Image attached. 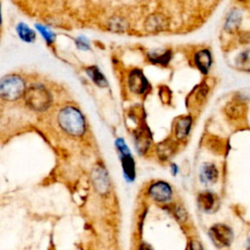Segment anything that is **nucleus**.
<instances>
[{"instance_id":"nucleus-3","label":"nucleus","mask_w":250,"mask_h":250,"mask_svg":"<svg viewBox=\"0 0 250 250\" xmlns=\"http://www.w3.org/2000/svg\"><path fill=\"white\" fill-rule=\"evenodd\" d=\"M26 81L21 74L9 73L0 78V100L16 102L23 97Z\"/></svg>"},{"instance_id":"nucleus-20","label":"nucleus","mask_w":250,"mask_h":250,"mask_svg":"<svg viewBox=\"0 0 250 250\" xmlns=\"http://www.w3.org/2000/svg\"><path fill=\"white\" fill-rule=\"evenodd\" d=\"M236 66L244 71H250V50H246L238 54L235 59Z\"/></svg>"},{"instance_id":"nucleus-13","label":"nucleus","mask_w":250,"mask_h":250,"mask_svg":"<svg viewBox=\"0 0 250 250\" xmlns=\"http://www.w3.org/2000/svg\"><path fill=\"white\" fill-rule=\"evenodd\" d=\"M16 32L19 38L27 44L33 43L36 40V32L34 29L23 21H21L16 25Z\"/></svg>"},{"instance_id":"nucleus-4","label":"nucleus","mask_w":250,"mask_h":250,"mask_svg":"<svg viewBox=\"0 0 250 250\" xmlns=\"http://www.w3.org/2000/svg\"><path fill=\"white\" fill-rule=\"evenodd\" d=\"M146 195L151 201L157 204H169L174 197V189L168 182L156 180L147 186Z\"/></svg>"},{"instance_id":"nucleus-14","label":"nucleus","mask_w":250,"mask_h":250,"mask_svg":"<svg viewBox=\"0 0 250 250\" xmlns=\"http://www.w3.org/2000/svg\"><path fill=\"white\" fill-rule=\"evenodd\" d=\"M88 77L92 80V82L97 85L100 88H105L107 87L108 83L107 80L105 78V76L104 75V73L100 70V68L97 65H90L88 67H86L85 69Z\"/></svg>"},{"instance_id":"nucleus-12","label":"nucleus","mask_w":250,"mask_h":250,"mask_svg":"<svg viewBox=\"0 0 250 250\" xmlns=\"http://www.w3.org/2000/svg\"><path fill=\"white\" fill-rule=\"evenodd\" d=\"M194 63L197 66V68L203 73L206 74L212 64V56L209 50L204 49V50H200L198 51L195 55H194Z\"/></svg>"},{"instance_id":"nucleus-10","label":"nucleus","mask_w":250,"mask_h":250,"mask_svg":"<svg viewBox=\"0 0 250 250\" xmlns=\"http://www.w3.org/2000/svg\"><path fill=\"white\" fill-rule=\"evenodd\" d=\"M220 172L213 162H204L199 170V180L205 187H210L219 181Z\"/></svg>"},{"instance_id":"nucleus-5","label":"nucleus","mask_w":250,"mask_h":250,"mask_svg":"<svg viewBox=\"0 0 250 250\" xmlns=\"http://www.w3.org/2000/svg\"><path fill=\"white\" fill-rule=\"evenodd\" d=\"M115 146L119 154L120 163L123 171V176L128 183H132L136 179V162L130 152L126 143L119 138L115 141Z\"/></svg>"},{"instance_id":"nucleus-1","label":"nucleus","mask_w":250,"mask_h":250,"mask_svg":"<svg viewBox=\"0 0 250 250\" xmlns=\"http://www.w3.org/2000/svg\"><path fill=\"white\" fill-rule=\"evenodd\" d=\"M59 127L68 136L81 137L86 131V120L83 113L74 105H64L57 116Z\"/></svg>"},{"instance_id":"nucleus-11","label":"nucleus","mask_w":250,"mask_h":250,"mask_svg":"<svg viewBox=\"0 0 250 250\" xmlns=\"http://www.w3.org/2000/svg\"><path fill=\"white\" fill-rule=\"evenodd\" d=\"M192 124V118L189 115L182 116L177 119L175 123V137L179 141L185 140L191 129Z\"/></svg>"},{"instance_id":"nucleus-25","label":"nucleus","mask_w":250,"mask_h":250,"mask_svg":"<svg viewBox=\"0 0 250 250\" xmlns=\"http://www.w3.org/2000/svg\"><path fill=\"white\" fill-rule=\"evenodd\" d=\"M138 250H153V248L149 243L146 241H141L138 245Z\"/></svg>"},{"instance_id":"nucleus-22","label":"nucleus","mask_w":250,"mask_h":250,"mask_svg":"<svg viewBox=\"0 0 250 250\" xmlns=\"http://www.w3.org/2000/svg\"><path fill=\"white\" fill-rule=\"evenodd\" d=\"M164 25H165V20L161 16H159V15L151 16L146 21V28L149 31L160 30V29H162L164 27Z\"/></svg>"},{"instance_id":"nucleus-8","label":"nucleus","mask_w":250,"mask_h":250,"mask_svg":"<svg viewBox=\"0 0 250 250\" xmlns=\"http://www.w3.org/2000/svg\"><path fill=\"white\" fill-rule=\"evenodd\" d=\"M128 86L131 92L142 95L145 94L149 87L148 81L141 69L135 68L128 75Z\"/></svg>"},{"instance_id":"nucleus-19","label":"nucleus","mask_w":250,"mask_h":250,"mask_svg":"<svg viewBox=\"0 0 250 250\" xmlns=\"http://www.w3.org/2000/svg\"><path fill=\"white\" fill-rule=\"evenodd\" d=\"M35 28L36 30L40 33L42 38L45 40L46 44L52 45L56 41V33L48 26L41 24V23H35Z\"/></svg>"},{"instance_id":"nucleus-24","label":"nucleus","mask_w":250,"mask_h":250,"mask_svg":"<svg viewBox=\"0 0 250 250\" xmlns=\"http://www.w3.org/2000/svg\"><path fill=\"white\" fill-rule=\"evenodd\" d=\"M188 250H204V247H203L200 240H198L197 238L192 237L188 240Z\"/></svg>"},{"instance_id":"nucleus-21","label":"nucleus","mask_w":250,"mask_h":250,"mask_svg":"<svg viewBox=\"0 0 250 250\" xmlns=\"http://www.w3.org/2000/svg\"><path fill=\"white\" fill-rule=\"evenodd\" d=\"M172 213L174 214L176 220L181 224L185 225L188 220V212L181 203L173 202V204H172Z\"/></svg>"},{"instance_id":"nucleus-26","label":"nucleus","mask_w":250,"mask_h":250,"mask_svg":"<svg viewBox=\"0 0 250 250\" xmlns=\"http://www.w3.org/2000/svg\"><path fill=\"white\" fill-rule=\"evenodd\" d=\"M171 171H172V174L174 176H176L178 174V166L175 163L171 164Z\"/></svg>"},{"instance_id":"nucleus-6","label":"nucleus","mask_w":250,"mask_h":250,"mask_svg":"<svg viewBox=\"0 0 250 250\" xmlns=\"http://www.w3.org/2000/svg\"><path fill=\"white\" fill-rule=\"evenodd\" d=\"M208 235L217 248H229L234 238L232 229L225 223H215L208 229Z\"/></svg>"},{"instance_id":"nucleus-16","label":"nucleus","mask_w":250,"mask_h":250,"mask_svg":"<svg viewBox=\"0 0 250 250\" xmlns=\"http://www.w3.org/2000/svg\"><path fill=\"white\" fill-rule=\"evenodd\" d=\"M241 20H242L241 13L237 9H232L231 11H229L226 19L225 29L228 32H234L239 27Z\"/></svg>"},{"instance_id":"nucleus-15","label":"nucleus","mask_w":250,"mask_h":250,"mask_svg":"<svg viewBox=\"0 0 250 250\" xmlns=\"http://www.w3.org/2000/svg\"><path fill=\"white\" fill-rule=\"evenodd\" d=\"M93 182L96 188L100 191H105L108 188L107 174L103 167H97L93 171Z\"/></svg>"},{"instance_id":"nucleus-28","label":"nucleus","mask_w":250,"mask_h":250,"mask_svg":"<svg viewBox=\"0 0 250 250\" xmlns=\"http://www.w3.org/2000/svg\"><path fill=\"white\" fill-rule=\"evenodd\" d=\"M2 24V13H1V3H0V27Z\"/></svg>"},{"instance_id":"nucleus-18","label":"nucleus","mask_w":250,"mask_h":250,"mask_svg":"<svg viewBox=\"0 0 250 250\" xmlns=\"http://www.w3.org/2000/svg\"><path fill=\"white\" fill-rule=\"evenodd\" d=\"M148 60L154 63V64H160V65H166L169 61L171 60V52L166 50L162 53L158 52H151L147 56Z\"/></svg>"},{"instance_id":"nucleus-2","label":"nucleus","mask_w":250,"mask_h":250,"mask_svg":"<svg viewBox=\"0 0 250 250\" xmlns=\"http://www.w3.org/2000/svg\"><path fill=\"white\" fill-rule=\"evenodd\" d=\"M22 99L24 100L25 105L35 112L48 110L54 101L51 91L42 83H32L26 87Z\"/></svg>"},{"instance_id":"nucleus-9","label":"nucleus","mask_w":250,"mask_h":250,"mask_svg":"<svg viewBox=\"0 0 250 250\" xmlns=\"http://www.w3.org/2000/svg\"><path fill=\"white\" fill-rule=\"evenodd\" d=\"M134 140L136 149L140 154H146L152 144L151 133L145 125H141L138 129H136Z\"/></svg>"},{"instance_id":"nucleus-7","label":"nucleus","mask_w":250,"mask_h":250,"mask_svg":"<svg viewBox=\"0 0 250 250\" xmlns=\"http://www.w3.org/2000/svg\"><path fill=\"white\" fill-rule=\"evenodd\" d=\"M196 204L201 212L205 214H211L218 210L220 206V200L217 194L213 191L203 190L197 193Z\"/></svg>"},{"instance_id":"nucleus-27","label":"nucleus","mask_w":250,"mask_h":250,"mask_svg":"<svg viewBox=\"0 0 250 250\" xmlns=\"http://www.w3.org/2000/svg\"><path fill=\"white\" fill-rule=\"evenodd\" d=\"M245 250H250V238H248L247 240V243H246V248Z\"/></svg>"},{"instance_id":"nucleus-23","label":"nucleus","mask_w":250,"mask_h":250,"mask_svg":"<svg viewBox=\"0 0 250 250\" xmlns=\"http://www.w3.org/2000/svg\"><path fill=\"white\" fill-rule=\"evenodd\" d=\"M75 45L76 47L79 49V50H82V51H88L90 50V42L89 40L85 37V36H78L76 39H75Z\"/></svg>"},{"instance_id":"nucleus-17","label":"nucleus","mask_w":250,"mask_h":250,"mask_svg":"<svg viewBox=\"0 0 250 250\" xmlns=\"http://www.w3.org/2000/svg\"><path fill=\"white\" fill-rule=\"evenodd\" d=\"M156 152L161 160L169 159L175 152V144L172 141H164L156 147Z\"/></svg>"}]
</instances>
